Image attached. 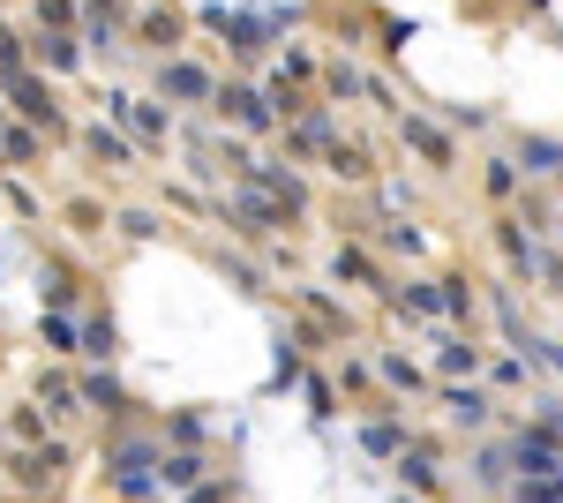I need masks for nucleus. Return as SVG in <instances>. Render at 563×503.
<instances>
[{
    "label": "nucleus",
    "instance_id": "nucleus-1",
    "mask_svg": "<svg viewBox=\"0 0 563 503\" xmlns=\"http://www.w3.org/2000/svg\"><path fill=\"white\" fill-rule=\"evenodd\" d=\"M519 466H526V473H563V451H556V444H541V436H519Z\"/></svg>",
    "mask_w": 563,
    "mask_h": 503
},
{
    "label": "nucleus",
    "instance_id": "nucleus-2",
    "mask_svg": "<svg viewBox=\"0 0 563 503\" xmlns=\"http://www.w3.org/2000/svg\"><path fill=\"white\" fill-rule=\"evenodd\" d=\"M526 158H533V173H563V151H556V143H533Z\"/></svg>",
    "mask_w": 563,
    "mask_h": 503
}]
</instances>
